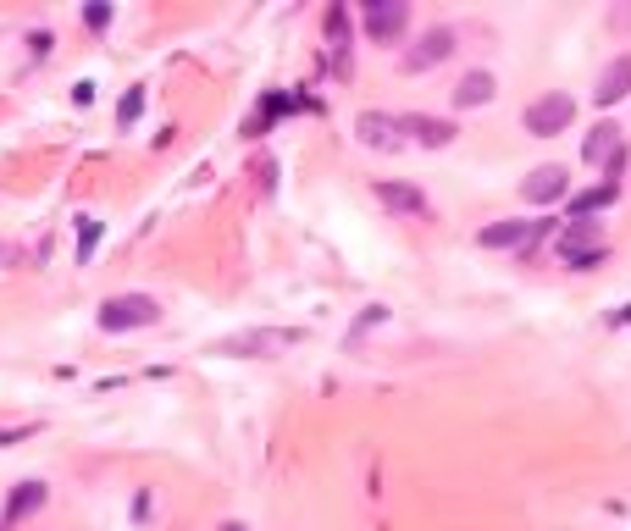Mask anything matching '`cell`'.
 <instances>
[{"instance_id":"6da1fadb","label":"cell","mask_w":631,"mask_h":531,"mask_svg":"<svg viewBox=\"0 0 631 531\" xmlns=\"http://www.w3.org/2000/svg\"><path fill=\"white\" fill-rule=\"evenodd\" d=\"M305 338L299 327H250V332H233V338L216 343V354H244V360H255V354H283L294 349V343Z\"/></svg>"},{"instance_id":"7a4b0ae2","label":"cell","mask_w":631,"mask_h":531,"mask_svg":"<svg viewBox=\"0 0 631 531\" xmlns=\"http://www.w3.org/2000/svg\"><path fill=\"white\" fill-rule=\"evenodd\" d=\"M161 321V305L150 294H111L100 305V327L106 332H133V327H155Z\"/></svg>"},{"instance_id":"3957f363","label":"cell","mask_w":631,"mask_h":531,"mask_svg":"<svg viewBox=\"0 0 631 531\" xmlns=\"http://www.w3.org/2000/svg\"><path fill=\"white\" fill-rule=\"evenodd\" d=\"M554 249H560L565 266H576V272H593L598 260H604V233H598V222H571L560 238H554Z\"/></svg>"},{"instance_id":"277c9868","label":"cell","mask_w":631,"mask_h":531,"mask_svg":"<svg viewBox=\"0 0 631 531\" xmlns=\"http://www.w3.org/2000/svg\"><path fill=\"white\" fill-rule=\"evenodd\" d=\"M571 117H576V100L554 89V95H543V100L526 106V133H532V139H554V133L571 128Z\"/></svg>"},{"instance_id":"5b68a950","label":"cell","mask_w":631,"mask_h":531,"mask_svg":"<svg viewBox=\"0 0 631 531\" xmlns=\"http://www.w3.org/2000/svg\"><path fill=\"white\" fill-rule=\"evenodd\" d=\"M521 194L532 205H560L571 194V177H565V166H537V172H526Z\"/></svg>"},{"instance_id":"8992f818","label":"cell","mask_w":631,"mask_h":531,"mask_svg":"<svg viewBox=\"0 0 631 531\" xmlns=\"http://www.w3.org/2000/svg\"><path fill=\"white\" fill-rule=\"evenodd\" d=\"M410 23V6L405 0H371L366 6V34L371 39H399Z\"/></svg>"},{"instance_id":"52a82bcc","label":"cell","mask_w":631,"mask_h":531,"mask_svg":"<svg viewBox=\"0 0 631 531\" xmlns=\"http://www.w3.org/2000/svg\"><path fill=\"white\" fill-rule=\"evenodd\" d=\"M399 133H410L416 144H427V150H443V144L454 139V122H443V117H427V111H410V117H399Z\"/></svg>"},{"instance_id":"ba28073f","label":"cell","mask_w":631,"mask_h":531,"mask_svg":"<svg viewBox=\"0 0 631 531\" xmlns=\"http://www.w3.org/2000/svg\"><path fill=\"white\" fill-rule=\"evenodd\" d=\"M449 50H454V34H449V28H432V34L416 39V50H405V72L438 67V61H449Z\"/></svg>"},{"instance_id":"9c48e42d","label":"cell","mask_w":631,"mask_h":531,"mask_svg":"<svg viewBox=\"0 0 631 531\" xmlns=\"http://www.w3.org/2000/svg\"><path fill=\"white\" fill-rule=\"evenodd\" d=\"M377 200L388 205L393 216H421L427 211V194H421L416 183H393V177H382L377 183Z\"/></svg>"},{"instance_id":"30bf717a","label":"cell","mask_w":631,"mask_h":531,"mask_svg":"<svg viewBox=\"0 0 631 531\" xmlns=\"http://www.w3.org/2000/svg\"><path fill=\"white\" fill-rule=\"evenodd\" d=\"M593 95H598V106H620V100L631 95V50H626V56H615V61H609Z\"/></svg>"},{"instance_id":"8fae6325","label":"cell","mask_w":631,"mask_h":531,"mask_svg":"<svg viewBox=\"0 0 631 531\" xmlns=\"http://www.w3.org/2000/svg\"><path fill=\"white\" fill-rule=\"evenodd\" d=\"M615 155H620V128H615V122H598V128L582 139V161L604 172V166L615 161Z\"/></svg>"},{"instance_id":"7c38bea8","label":"cell","mask_w":631,"mask_h":531,"mask_svg":"<svg viewBox=\"0 0 631 531\" xmlns=\"http://www.w3.org/2000/svg\"><path fill=\"white\" fill-rule=\"evenodd\" d=\"M537 233H543L537 222H493V227H482V249H521Z\"/></svg>"},{"instance_id":"4fadbf2b","label":"cell","mask_w":631,"mask_h":531,"mask_svg":"<svg viewBox=\"0 0 631 531\" xmlns=\"http://www.w3.org/2000/svg\"><path fill=\"white\" fill-rule=\"evenodd\" d=\"M355 133H360L366 144H377V150H393V144H399V139H393V133H399V117H382V111H366V117L355 122Z\"/></svg>"},{"instance_id":"5bb4252c","label":"cell","mask_w":631,"mask_h":531,"mask_svg":"<svg viewBox=\"0 0 631 531\" xmlns=\"http://www.w3.org/2000/svg\"><path fill=\"white\" fill-rule=\"evenodd\" d=\"M327 50H333V72L349 78V34H344V6L327 12Z\"/></svg>"},{"instance_id":"9a60e30c","label":"cell","mask_w":631,"mask_h":531,"mask_svg":"<svg viewBox=\"0 0 631 531\" xmlns=\"http://www.w3.org/2000/svg\"><path fill=\"white\" fill-rule=\"evenodd\" d=\"M454 100H460V106H488L493 100V72H465L460 78V89H454Z\"/></svg>"},{"instance_id":"2e32d148","label":"cell","mask_w":631,"mask_h":531,"mask_svg":"<svg viewBox=\"0 0 631 531\" xmlns=\"http://www.w3.org/2000/svg\"><path fill=\"white\" fill-rule=\"evenodd\" d=\"M39 504H45V487H39V482H23L12 498H6V526H12V520H23V515H34Z\"/></svg>"},{"instance_id":"e0dca14e","label":"cell","mask_w":631,"mask_h":531,"mask_svg":"<svg viewBox=\"0 0 631 531\" xmlns=\"http://www.w3.org/2000/svg\"><path fill=\"white\" fill-rule=\"evenodd\" d=\"M615 194H620V183H598V189L576 194L571 211H576V216H593V211H604V205H615Z\"/></svg>"},{"instance_id":"ac0fdd59","label":"cell","mask_w":631,"mask_h":531,"mask_svg":"<svg viewBox=\"0 0 631 531\" xmlns=\"http://www.w3.org/2000/svg\"><path fill=\"white\" fill-rule=\"evenodd\" d=\"M95 244H100V222H95V216H84V227H78V266H89Z\"/></svg>"},{"instance_id":"d6986e66","label":"cell","mask_w":631,"mask_h":531,"mask_svg":"<svg viewBox=\"0 0 631 531\" xmlns=\"http://www.w3.org/2000/svg\"><path fill=\"white\" fill-rule=\"evenodd\" d=\"M139 111H144V89H128V95H122V106H117V122L128 128V122H139Z\"/></svg>"},{"instance_id":"ffe728a7","label":"cell","mask_w":631,"mask_h":531,"mask_svg":"<svg viewBox=\"0 0 631 531\" xmlns=\"http://www.w3.org/2000/svg\"><path fill=\"white\" fill-rule=\"evenodd\" d=\"M84 23H89V28H106V23H111V6H89Z\"/></svg>"},{"instance_id":"44dd1931","label":"cell","mask_w":631,"mask_h":531,"mask_svg":"<svg viewBox=\"0 0 631 531\" xmlns=\"http://www.w3.org/2000/svg\"><path fill=\"white\" fill-rule=\"evenodd\" d=\"M222 531H244V526H222Z\"/></svg>"}]
</instances>
